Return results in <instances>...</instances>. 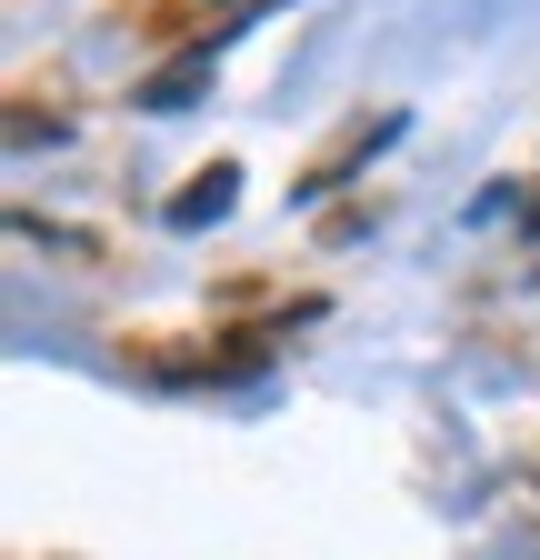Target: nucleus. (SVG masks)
<instances>
[{
	"instance_id": "nucleus-3",
	"label": "nucleus",
	"mask_w": 540,
	"mask_h": 560,
	"mask_svg": "<svg viewBox=\"0 0 540 560\" xmlns=\"http://www.w3.org/2000/svg\"><path fill=\"white\" fill-rule=\"evenodd\" d=\"M40 140H71V130L40 120V110H21V120H11V151H40Z\"/></svg>"
},
{
	"instance_id": "nucleus-2",
	"label": "nucleus",
	"mask_w": 540,
	"mask_h": 560,
	"mask_svg": "<svg viewBox=\"0 0 540 560\" xmlns=\"http://www.w3.org/2000/svg\"><path fill=\"white\" fill-rule=\"evenodd\" d=\"M231 190H240V171H231V161H221V171H200V180H190V190L171 200V221H180V231H200V221H221V210H231Z\"/></svg>"
},
{
	"instance_id": "nucleus-4",
	"label": "nucleus",
	"mask_w": 540,
	"mask_h": 560,
	"mask_svg": "<svg viewBox=\"0 0 540 560\" xmlns=\"http://www.w3.org/2000/svg\"><path fill=\"white\" fill-rule=\"evenodd\" d=\"M530 241H540V200H530Z\"/></svg>"
},
{
	"instance_id": "nucleus-1",
	"label": "nucleus",
	"mask_w": 540,
	"mask_h": 560,
	"mask_svg": "<svg viewBox=\"0 0 540 560\" xmlns=\"http://www.w3.org/2000/svg\"><path fill=\"white\" fill-rule=\"evenodd\" d=\"M211 60H221L211 40H190L171 70H151V81H141V110H180V101H200V91H211Z\"/></svg>"
}]
</instances>
